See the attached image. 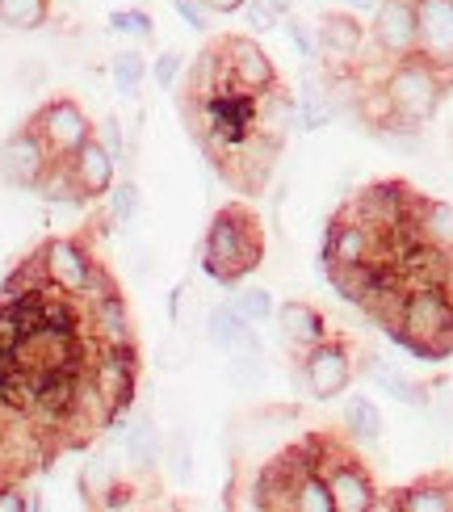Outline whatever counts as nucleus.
<instances>
[{
	"label": "nucleus",
	"mask_w": 453,
	"mask_h": 512,
	"mask_svg": "<svg viewBox=\"0 0 453 512\" xmlns=\"http://www.w3.org/2000/svg\"><path fill=\"white\" fill-rule=\"evenodd\" d=\"M202 328H206V340L214 349H261V336H256V324H248V319L240 315V307L235 303H214L202 319Z\"/></svg>",
	"instance_id": "aec40b11"
},
{
	"label": "nucleus",
	"mask_w": 453,
	"mask_h": 512,
	"mask_svg": "<svg viewBox=\"0 0 453 512\" xmlns=\"http://www.w3.org/2000/svg\"><path fill=\"white\" fill-rule=\"evenodd\" d=\"M382 89H386V97H391L399 122L424 126L428 118L441 110V101H445V93H449V80H445L428 59L412 55V59L391 63V72H386Z\"/></svg>",
	"instance_id": "7ed1b4c3"
},
{
	"label": "nucleus",
	"mask_w": 453,
	"mask_h": 512,
	"mask_svg": "<svg viewBox=\"0 0 453 512\" xmlns=\"http://www.w3.org/2000/svg\"><path fill=\"white\" fill-rule=\"evenodd\" d=\"M110 30L118 34V38H131V42H151V17L143 13V9H118V13H110Z\"/></svg>",
	"instance_id": "72a5a7b5"
},
{
	"label": "nucleus",
	"mask_w": 453,
	"mask_h": 512,
	"mask_svg": "<svg viewBox=\"0 0 453 512\" xmlns=\"http://www.w3.org/2000/svg\"><path fill=\"white\" fill-rule=\"evenodd\" d=\"M135 496H139V492H135V483H122V479H118L110 492L97 500V508H135Z\"/></svg>",
	"instance_id": "37998d69"
},
{
	"label": "nucleus",
	"mask_w": 453,
	"mask_h": 512,
	"mask_svg": "<svg viewBox=\"0 0 453 512\" xmlns=\"http://www.w3.org/2000/svg\"><path fill=\"white\" fill-rule=\"evenodd\" d=\"M206 5H210V13H240L248 0H206Z\"/></svg>",
	"instance_id": "49530a36"
},
{
	"label": "nucleus",
	"mask_w": 453,
	"mask_h": 512,
	"mask_svg": "<svg viewBox=\"0 0 453 512\" xmlns=\"http://www.w3.org/2000/svg\"><path fill=\"white\" fill-rule=\"evenodd\" d=\"M30 126L38 131V139L47 143V152L55 160H68L76 147H84L97 131H93V118L80 110V101L72 97H51L42 110L30 118Z\"/></svg>",
	"instance_id": "1a4fd4ad"
},
{
	"label": "nucleus",
	"mask_w": 453,
	"mask_h": 512,
	"mask_svg": "<svg viewBox=\"0 0 453 512\" xmlns=\"http://www.w3.org/2000/svg\"><path fill=\"white\" fill-rule=\"evenodd\" d=\"M131 273L139 277V282L151 273V252H147V248H135V256H131Z\"/></svg>",
	"instance_id": "a18cd8bd"
},
{
	"label": "nucleus",
	"mask_w": 453,
	"mask_h": 512,
	"mask_svg": "<svg viewBox=\"0 0 453 512\" xmlns=\"http://www.w3.org/2000/svg\"><path fill=\"white\" fill-rule=\"evenodd\" d=\"M294 122H298V101L282 89V84L256 97V135H261L265 143L282 147V139L290 135Z\"/></svg>",
	"instance_id": "412c9836"
},
{
	"label": "nucleus",
	"mask_w": 453,
	"mask_h": 512,
	"mask_svg": "<svg viewBox=\"0 0 453 512\" xmlns=\"http://www.w3.org/2000/svg\"><path fill=\"white\" fill-rule=\"evenodd\" d=\"M84 370H89L93 387L114 408L118 420L135 408V382H139V353H135V345H126V349L93 345V357H89V366H84Z\"/></svg>",
	"instance_id": "0eeeda50"
},
{
	"label": "nucleus",
	"mask_w": 453,
	"mask_h": 512,
	"mask_svg": "<svg viewBox=\"0 0 453 512\" xmlns=\"http://www.w3.org/2000/svg\"><path fill=\"white\" fill-rule=\"evenodd\" d=\"M344 5H349L353 13H374V9H378V0H344Z\"/></svg>",
	"instance_id": "8fccbe9b"
},
{
	"label": "nucleus",
	"mask_w": 453,
	"mask_h": 512,
	"mask_svg": "<svg viewBox=\"0 0 453 512\" xmlns=\"http://www.w3.org/2000/svg\"><path fill=\"white\" fill-rule=\"evenodd\" d=\"M395 508L399 512H453V479L449 475H428L416 479L412 487L395 492Z\"/></svg>",
	"instance_id": "393cba45"
},
{
	"label": "nucleus",
	"mask_w": 453,
	"mask_h": 512,
	"mask_svg": "<svg viewBox=\"0 0 453 512\" xmlns=\"http://www.w3.org/2000/svg\"><path fill=\"white\" fill-rule=\"evenodd\" d=\"M231 84V68H227V51L223 42H214V47H206L198 59H193L189 68V101H210L219 89H227Z\"/></svg>",
	"instance_id": "b1692460"
},
{
	"label": "nucleus",
	"mask_w": 453,
	"mask_h": 512,
	"mask_svg": "<svg viewBox=\"0 0 453 512\" xmlns=\"http://www.w3.org/2000/svg\"><path fill=\"white\" fill-rule=\"evenodd\" d=\"M370 42L399 63L420 55V17H416V0H378L374 9V26H370Z\"/></svg>",
	"instance_id": "f8f14e48"
},
{
	"label": "nucleus",
	"mask_w": 453,
	"mask_h": 512,
	"mask_svg": "<svg viewBox=\"0 0 453 512\" xmlns=\"http://www.w3.org/2000/svg\"><path fill=\"white\" fill-rule=\"evenodd\" d=\"M344 429H349L353 441L374 445L382 437V412L374 408V399H365V395H349V399H344Z\"/></svg>",
	"instance_id": "bb28decb"
},
{
	"label": "nucleus",
	"mask_w": 453,
	"mask_h": 512,
	"mask_svg": "<svg viewBox=\"0 0 453 512\" xmlns=\"http://www.w3.org/2000/svg\"><path fill=\"white\" fill-rule=\"evenodd\" d=\"M168 462H172V475L189 479V471H193V450H189V437H185L181 429L168 437Z\"/></svg>",
	"instance_id": "ea45409f"
},
{
	"label": "nucleus",
	"mask_w": 453,
	"mask_h": 512,
	"mask_svg": "<svg viewBox=\"0 0 453 512\" xmlns=\"http://www.w3.org/2000/svg\"><path fill=\"white\" fill-rule=\"evenodd\" d=\"M13 80H17V89L34 93V89H42V84L51 80V72H47V63H42L38 55H21L17 68H13Z\"/></svg>",
	"instance_id": "c9c22d12"
},
{
	"label": "nucleus",
	"mask_w": 453,
	"mask_h": 512,
	"mask_svg": "<svg viewBox=\"0 0 453 512\" xmlns=\"http://www.w3.org/2000/svg\"><path fill=\"white\" fill-rule=\"evenodd\" d=\"M9 479V471H5V466H0V483H5Z\"/></svg>",
	"instance_id": "3c124183"
},
{
	"label": "nucleus",
	"mask_w": 453,
	"mask_h": 512,
	"mask_svg": "<svg viewBox=\"0 0 453 512\" xmlns=\"http://www.w3.org/2000/svg\"><path fill=\"white\" fill-rule=\"evenodd\" d=\"M416 198L403 181H378L370 189H361V194L344 206V215H353L361 223H370L374 231H382L386 244H391L399 231L412 227V210H416Z\"/></svg>",
	"instance_id": "423d86ee"
},
{
	"label": "nucleus",
	"mask_w": 453,
	"mask_h": 512,
	"mask_svg": "<svg viewBox=\"0 0 453 512\" xmlns=\"http://www.w3.org/2000/svg\"><path fill=\"white\" fill-rule=\"evenodd\" d=\"M265 261V231L261 219L252 215L248 206H223L219 215L210 219L206 227V240H202V265L214 282H240L248 277L256 265Z\"/></svg>",
	"instance_id": "f257e3e1"
},
{
	"label": "nucleus",
	"mask_w": 453,
	"mask_h": 512,
	"mask_svg": "<svg viewBox=\"0 0 453 512\" xmlns=\"http://www.w3.org/2000/svg\"><path fill=\"white\" fill-rule=\"evenodd\" d=\"M223 51H227L231 84H240V89H248V93H269V89H277V63H273V55H269L256 38L231 34V38H223Z\"/></svg>",
	"instance_id": "2eb2a0df"
},
{
	"label": "nucleus",
	"mask_w": 453,
	"mask_h": 512,
	"mask_svg": "<svg viewBox=\"0 0 453 512\" xmlns=\"http://www.w3.org/2000/svg\"><path fill=\"white\" fill-rule=\"evenodd\" d=\"M420 17V59L453 84V0H416Z\"/></svg>",
	"instance_id": "4468645a"
},
{
	"label": "nucleus",
	"mask_w": 453,
	"mask_h": 512,
	"mask_svg": "<svg viewBox=\"0 0 453 512\" xmlns=\"http://www.w3.org/2000/svg\"><path fill=\"white\" fill-rule=\"evenodd\" d=\"M286 38L294 42V51L302 55V59H319V34L307 26V21H298V17H286Z\"/></svg>",
	"instance_id": "e433bc0d"
},
{
	"label": "nucleus",
	"mask_w": 453,
	"mask_h": 512,
	"mask_svg": "<svg viewBox=\"0 0 453 512\" xmlns=\"http://www.w3.org/2000/svg\"><path fill=\"white\" fill-rule=\"evenodd\" d=\"M412 231L416 240L437 248V252H453V206L441 202V198H416V210H412Z\"/></svg>",
	"instance_id": "4be33fe9"
},
{
	"label": "nucleus",
	"mask_w": 453,
	"mask_h": 512,
	"mask_svg": "<svg viewBox=\"0 0 453 512\" xmlns=\"http://www.w3.org/2000/svg\"><path fill=\"white\" fill-rule=\"evenodd\" d=\"M181 361H185L181 340H164V345H160V366L164 370H181Z\"/></svg>",
	"instance_id": "c03bdc74"
},
{
	"label": "nucleus",
	"mask_w": 453,
	"mask_h": 512,
	"mask_svg": "<svg viewBox=\"0 0 453 512\" xmlns=\"http://www.w3.org/2000/svg\"><path fill=\"white\" fill-rule=\"evenodd\" d=\"M84 328H89L93 345H114V349H126L135 345V315L126 307L122 290H110V294H97L84 303Z\"/></svg>",
	"instance_id": "dca6fc26"
},
{
	"label": "nucleus",
	"mask_w": 453,
	"mask_h": 512,
	"mask_svg": "<svg viewBox=\"0 0 453 512\" xmlns=\"http://www.w3.org/2000/svg\"><path fill=\"white\" fill-rule=\"evenodd\" d=\"M118 424H122V429H118L122 454L131 458L135 471H147V466H156V458H160V450H164L156 416H151L147 408H131V412H126Z\"/></svg>",
	"instance_id": "6ab92c4d"
},
{
	"label": "nucleus",
	"mask_w": 453,
	"mask_h": 512,
	"mask_svg": "<svg viewBox=\"0 0 453 512\" xmlns=\"http://www.w3.org/2000/svg\"><path fill=\"white\" fill-rule=\"evenodd\" d=\"M181 72H185V55L181 51H164L156 63H151V80H156L160 89H172V84L181 80Z\"/></svg>",
	"instance_id": "4c0bfd02"
},
{
	"label": "nucleus",
	"mask_w": 453,
	"mask_h": 512,
	"mask_svg": "<svg viewBox=\"0 0 453 512\" xmlns=\"http://www.w3.org/2000/svg\"><path fill=\"white\" fill-rule=\"evenodd\" d=\"M302 462L298 475H294V496H290V508L294 512H336L332 508V492H328V479L319 475V466L311 462V450L302 445Z\"/></svg>",
	"instance_id": "a878e982"
},
{
	"label": "nucleus",
	"mask_w": 453,
	"mask_h": 512,
	"mask_svg": "<svg viewBox=\"0 0 453 512\" xmlns=\"http://www.w3.org/2000/svg\"><path fill=\"white\" fill-rule=\"evenodd\" d=\"M97 139H101L105 147H110V156L118 160V168H122V164H135V147L126 143L122 122H118V118H105V122H101V131H97Z\"/></svg>",
	"instance_id": "f704fd0d"
},
{
	"label": "nucleus",
	"mask_w": 453,
	"mask_h": 512,
	"mask_svg": "<svg viewBox=\"0 0 453 512\" xmlns=\"http://www.w3.org/2000/svg\"><path fill=\"white\" fill-rule=\"evenodd\" d=\"M55 156L47 152V143L38 139L34 126H21L5 143H0V181L13 189H38L42 177L51 173Z\"/></svg>",
	"instance_id": "ddd939ff"
},
{
	"label": "nucleus",
	"mask_w": 453,
	"mask_h": 512,
	"mask_svg": "<svg viewBox=\"0 0 453 512\" xmlns=\"http://www.w3.org/2000/svg\"><path fill=\"white\" fill-rule=\"evenodd\" d=\"M441 290L453 298V252L445 256V265H441Z\"/></svg>",
	"instance_id": "de8ad7c7"
},
{
	"label": "nucleus",
	"mask_w": 453,
	"mask_h": 512,
	"mask_svg": "<svg viewBox=\"0 0 453 512\" xmlns=\"http://www.w3.org/2000/svg\"><path fill=\"white\" fill-rule=\"evenodd\" d=\"M110 223L114 227H131L135 223V215H139V206H143V189H139V181H114V189L110 194Z\"/></svg>",
	"instance_id": "2f4dec72"
},
{
	"label": "nucleus",
	"mask_w": 453,
	"mask_h": 512,
	"mask_svg": "<svg viewBox=\"0 0 453 512\" xmlns=\"http://www.w3.org/2000/svg\"><path fill=\"white\" fill-rule=\"evenodd\" d=\"M231 303L240 307V315L248 319V324H265V319H273V315H277V307H273V294H269L265 286H248V290L235 294Z\"/></svg>",
	"instance_id": "473e14b6"
},
{
	"label": "nucleus",
	"mask_w": 453,
	"mask_h": 512,
	"mask_svg": "<svg viewBox=\"0 0 453 512\" xmlns=\"http://www.w3.org/2000/svg\"><path fill=\"white\" fill-rule=\"evenodd\" d=\"M38 265L42 273H47V282L63 294H72V298H89L93 290V273H97V256L89 252V244H84L80 236H51L47 244L38 248Z\"/></svg>",
	"instance_id": "39448f33"
},
{
	"label": "nucleus",
	"mask_w": 453,
	"mask_h": 512,
	"mask_svg": "<svg viewBox=\"0 0 453 512\" xmlns=\"http://www.w3.org/2000/svg\"><path fill=\"white\" fill-rule=\"evenodd\" d=\"M172 9H177L181 13V21H185V26L189 30H210V5H206V0H172Z\"/></svg>",
	"instance_id": "a19ab883"
},
{
	"label": "nucleus",
	"mask_w": 453,
	"mask_h": 512,
	"mask_svg": "<svg viewBox=\"0 0 453 512\" xmlns=\"http://www.w3.org/2000/svg\"><path fill=\"white\" fill-rule=\"evenodd\" d=\"M357 374V361H353V349L344 345L340 336H328L319 340L311 353L298 357V378L315 399H336L349 391V382Z\"/></svg>",
	"instance_id": "6e6552de"
},
{
	"label": "nucleus",
	"mask_w": 453,
	"mask_h": 512,
	"mask_svg": "<svg viewBox=\"0 0 453 512\" xmlns=\"http://www.w3.org/2000/svg\"><path fill=\"white\" fill-rule=\"evenodd\" d=\"M391 336L403 340L420 357H449L453 353V298L437 282L407 286Z\"/></svg>",
	"instance_id": "f03ea898"
},
{
	"label": "nucleus",
	"mask_w": 453,
	"mask_h": 512,
	"mask_svg": "<svg viewBox=\"0 0 453 512\" xmlns=\"http://www.w3.org/2000/svg\"><path fill=\"white\" fill-rule=\"evenodd\" d=\"M110 76H114V89L122 93V97H139V89H143V76H147V59L135 51V47H122L114 59H110Z\"/></svg>",
	"instance_id": "c85d7f7f"
},
{
	"label": "nucleus",
	"mask_w": 453,
	"mask_h": 512,
	"mask_svg": "<svg viewBox=\"0 0 453 512\" xmlns=\"http://www.w3.org/2000/svg\"><path fill=\"white\" fill-rule=\"evenodd\" d=\"M323 261H328V269L332 265H378V261L391 265V244L370 223L340 215L332 219L328 240H323Z\"/></svg>",
	"instance_id": "9d476101"
},
{
	"label": "nucleus",
	"mask_w": 453,
	"mask_h": 512,
	"mask_svg": "<svg viewBox=\"0 0 453 512\" xmlns=\"http://www.w3.org/2000/svg\"><path fill=\"white\" fill-rule=\"evenodd\" d=\"M240 13L248 17V26H252L256 34H269V30L277 26V21H282V17H277V13L265 5V0H248V5H244Z\"/></svg>",
	"instance_id": "79ce46f5"
},
{
	"label": "nucleus",
	"mask_w": 453,
	"mask_h": 512,
	"mask_svg": "<svg viewBox=\"0 0 453 512\" xmlns=\"http://www.w3.org/2000/svg\"><path fill=\"white\" fill-rule=\"evenodd\" d=\"M30 508H38V500L9 475L5 483H0V512H30Z\"/></svg>",
	"instance_id": "58836bf2"
},
{
	"label": "nucleus",
	"mask_w": 453,
	"mask_h": 512,
	"mask_svg": "<svg viewBox=\"0 0 453 512\" xmlns=\"http://www.w3.org/2000/svg\"><path fill=\"white\" fill-rule=\"evenodd\" d=\"M277 336H282V345L302 357V353H311L319 340H328V319H323V311L315 303H307V298H290V303L277 307Z\"/></svg>",
	"instance_id": "f3484780"
},
{
	"label": "nucleus",
	"mask_w": 453,
	"mask_h": 512,
	"mask_svg": "<svg viewBox=\"0 0 453 512\" xmlns=\"http://www.w3.org/2000/svg\"><path fill=\"white\" fill-rule=\"evenodd\" d=\"M63 164H68L72 181L80 185V194L89 198V202L105 198V194L114 189V181H118V160L110 156V147H105L97 135L84 143V147H76V152L63 160Z\"/></svg>",
	"instance_id": "a211bd4d"
},
{
	"label": "nucleus",
	"mask_w": 453,
	"mask_h": 512,
	"mask_svg": "<svg viewBox=\"0 0 453 512\" xmlns=\"http://www.w3.org/2000/svg\"><path fill=\"white\" fill-rule=\"evenodd\" d=\"M227 374L235 387H261L265 382V349H231V361H227Z\"/></svg>",
	"instance_id": "7c9ffc66"
},
{
	"label": "nucleus",
	"mask_w": 453,
	"mask_h": 512,
	"mask_svg": "<svg viewBox=\"0 0 453 512\" xmlns=\"http://www.w3.org/2000/svg\"><path fill=\"white\" fill-rule=\"evenodd\" d=\"M307 450H311V462L319 466V475L328 479L336 512H374L378 508L382 492H378L374 475L365 471V462H357L349 450H336V445L323 437H311Z\"/></svg>",
	"instance_id": "20e7f679"
},
{
	"label": "nucleus",
	"mask_w": 453,
	"mask_h": 512,
	"mask_svg": "<svg viewBox=\"0 0 453 512\" xmlns=\"http://www.w3.org/2000/svg\"><path fill=\"white\" fill-rule=\"evenodd\" d=\"M365 374H370L378 387L391 395L395 403H407V408H428V403H433V395H428V387L424 382H416V378H407L403 370H395L391 361H382V357H365V366H361Z\"/></svg>",
	"instance_id": "5701e85b"
},
{
	"label": "nucleus",
	"mask_w": 453,
	"mask_h": 512,
	"mask_svg": "<svg viewBox=\"0 0 453 512\" xmlns=\"http://www.w3.org/2000/svg\"><path fill=\"white\" fill-rule=\"evenodd\" d=\"M265 5H269L277 17H290V13H294V0H265Z\"/></svg>",
	"instance_id": "09e8293b"
},
{
	"label": "nucleus",
	"mask_w": 453,
	"mask_h": 512,
	"mask_svg": "<svg viewBox=\"0 0 453 512\" xmlns=\"http://www.w3.org/2000/svg\"><path fill=\"white\" fill-rule=\"evenodd\" d=\"M51 17V0H0V26L13 34L42 30Z\"/></svg>",
	"instance_id": "cd10ccee"
},
{
	"label": "nucleus",
	"mask_w": 453,
	"mask_h": 512,
	"mask_svg": "<svg viewBox=\"0 0 453 512\" xmlns=\"http://www.w3.org/2000/svg\"><path fill=\"white\" fill-rule=\"evenodd\" d=\"M114 483H118V471H114V462L105 458V454H93L89 462H84V471H80V496L89 500V504H97Z\"/></svg>",
	"instance_id": "c756f323"
},
{
	"label": "nucleus",
	"mask_w": 453,
	"mask_h": 512,
	"mask_svg": "<svg viewBox=\"0 0 453 512\" xmlns=\"http://www.w3.org/2000/svg\"><path fill=\"white\" fill-rule=\"evenodd\" d=\"M319 59L328 63V72L332 80L336 76H349L357 63H361V51H365V42H370V26H361V17L349 9V13H323L319 17Z\"/></svg>",
	"instance_id": "9b49d317"
}]
</instances>
